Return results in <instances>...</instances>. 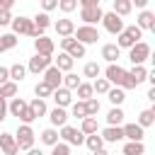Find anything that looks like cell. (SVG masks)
<instances>
[{
    "mask_svg": "<svg viewBox=\"0 0 155 155\" xmlns=\"http://www.w3.org/2000/svg\"><path fill=\"white\" fill-rule=\"evenodd\" d=\"M0 99H5V97H2V94H0Z\"/></svg>",
    "mask_w": 155,
    "mask_h": 155,
    "instance_id": "6f0895ef",
    "label": "cell"
},
{
    "mask_svg": "<svg viewBox=\"0 0 155 155\" xmlns=\"http://www.w3.org/2000/svg\"><path fill=\"white\" fill-rule=\"evenodd\" d=\"M24 109H27V102H24L22 97H15V99H12L10 104H7V111H10L12 116H17V119H19L22 114H24Z\"/></svg>",
    "mask_w": 155,
    "mask_h": 155,
    "instance_id": "4316f807",
    "label": "cell"
},
{
    "mask_svg": "<svg viewBox=\"0 0 155 155\" xmlns=\"http://www.w3.org/2000/svg\"><path fill=\"white\" fill-rule=\"evenodd\" d=\"M5 82H10V70L0 65V85H5Z\"/></svg>",
    "mask_w": 155,
    "mask_h": 155,
    "instance_id": "f907efd6",
    "label": "cell"
},
{
    "mask_svg": "<svg viewBox=\"0 0 155 155\" xmlns=\"http://www.w3.org/2000/svg\"><path fill=\"white\" fill-rule=\"evenodd\" d=\"M80 7L87 10V7H99V0H80Z\"/></svg>",
    "mask_w": 155,
    "mask_h": 155,
    "instance_id": "681fc988",
    "label": "cell"
},
{
    "mask_svg": "<svg viewBox=\"0 0 155 155\" xmlns=\"http://www.w3.org/2000/svg\"><path fill=\"white\" fill-rule=\"evenodd\" d=\"M61 48H63V53H68L73 61H75V58H85V46H82V44H78L73 36L61 39Z\"/></svg>",
    "mask_w": 155,
    "mask_h": 155,
    "instance_id": "52a82bcc",
    "label": "cell"
},
{
    "mask_svg": "<svg viewBox=\"0 0 155 155\" xmlns=\"http://www.w3.org/2000/svg\"><path fill=\"white\" fill-rule=\"evenodd\" d=\"M53 48H56V44H53V39H48L46 34L44 36H39V39H34V51H36V56H53Z\"/></svg>",
    "mask_w": 155,
    "mask_h": 155,
    "instance_id": "8fae6325",
    "label": "cell"
},
{
    "mask_svg": "<svg viewBox=\"0 0 155 155\" xmlns=\"http://www.w3.org/2000/svg\"><path fill=\"white\" fill-rule=\"evenodd\" d=\"M128 75H131L133 85L138 87L143 80H148V68H145V65H133V70H128Z\"/></svg>",
    "mask_w": 155,
    "mask_h": 155,
    "instance_id": "484cf974",
    "label": "cell"
},
{
    "mask_svg": "<svg viewBox=\"0 0 155 155\" xmlns=\"http://www.w3.org/2000/svg\"><path fill=\"white\" fill-rule=\"evenodd\" d=\"M99 138L107 140V143H119V140L124 138V131H121V126H107Z\"/></svg>",
    "mask_w": 155,
    "mask_h": 155,
    "instance_id": "ac0fdd59",
    "label": "cell"
},
{
    "mask_svg": "<svg viewBox=\"0 0 155 155\" xmlns=\"http://www.w3.org/2000/svg\"><path fill=\"white\" fill-rule=\"evenodd\" d=\"M58 7H61L63 12H73V10L78 7V0H61V2H58Z\"/></svg>",
    "mask_w": 155,
    "mask_h": 155,
    "instance_id": "bcb514c9",
    "label": "cell"
},
{
    "mask_svg": "<svg viewBox=\"0 0 155 155\" xmlns=\"http://www.w3.org/2000/svg\"><path fill=\"white\" fill-rule=\"evenodd\" d=\"M82 136H92V133H97V119H92V116H87V119H82L80 121V128H78Z\"/></svg>",
    "mask_w": 155,
    "mask_h": 155,
    "instance_id": "f546056e",
    "label": "cell"
},
{
    "mask_svg": "<svg viewBox=\"0 0 155 155\" xmlns=\"http://www.w3.org/2000/svg\"><path fill=\"white\" fill-rule=\"evenodd\" d=\"M41 82H46L51 90H58L61 85H63V73L56 68V65H48L46 70H44V80Z\"/></svg>",
    "mask_w": 155,
    "mask_h": 155,
    "instance_id": "30bf717a",
    "label": "cell"
},
{
    "mask_svg": "<svg viewBox=\"0 0 155 155\" xmlns=\"http://www.w3.org/2000/svg\"><path fill=\"white\" fill-rule=\"evenodd\" d=\"M109 85H116L119 90H133L136 85H133V80H131V75H128V70H124L121 65H116V63H111V65H107V78H104Z\"/></svg>",
    "mask_w": 155,
    "mask_h": 155,
    "instance_id": "6da1fadb",
    "label": "cell"
},
{
    "mask_svg": "<svg viewBox=\"0 0 155 155\" xmlns=\"http://www.w3.org/2000/svg\"><path fill=\"white\" fill-rule=\"evenodd\" d=\"M148 58H150V46H148L145 41H138L136 46L128 48V61H131L133 65H143Z\"/></svg>",
    "mask_w": 155,
    "mask_h": 155,
    "instance_id": "5b68a950",
    "label": "cell"
},
{
    "mask_svg": "<svg viewBox=\"0 0 155 155\" xmlns=\"http://www.w3.org/2000/svg\"><path fill=\"white\" fill-rule=\"evenodd\" d=\"M5 119H7V102L0 99V121H5Z\"/></svg>",
    "mask_w": 155,
    "mask_h": 155,
    "instance_id": "816d5d0a",
    "label": "cell"
},
{
    "mask_svg": "<svg viewBox=\"0 0 155 155\" xmlns=\"http://www.w3.org/2000/svg\"><path fill=\"white\" fill-rule=\"evenodd\" d=\"M73 63H75V61H73L68 53H63V51H61L58 58H56V68H58L61 73H70V70H73Z\"/></svg>",
    "mask_w": 155,
    "mask_h": 155,
    "instance_id": "d4e9b609",
    "label": "cell"
},
{
    "mask_svg": "<svg viewBox=\"0 0 155 155\" xmlns=\"http://www.w3.org/2000/svg\"><path fill=\"white\" fill-rule=\"evenodd\" d=\"M7 24H12V12L0 10V27H7Z\"/></svg>",
    "mask_w": 155,
    "mask_h": 155,
    "instance_id": "7dc6e473",
    "label": "cell"
},
{
    "mask_svg": "<svg viewBox=\"0 0 155 155\" xmlns=\"http://www.w3.org/2000/svg\"><path fill=\"white\" fill-rule=\"evenodd\" d=\"M102 17H104L102 7H87V10H80V19H82L87 27H94L97 22H102Z\"/></svg>",
    "mask_w": 155,
    "mask_h": 155,
    "instance_id": "5bb4252c",
    "label": "cell"
},
{
    "mask_svg": "<svg viewBox=\"0 0 155 155\" xmlns=\"http://www.w3.org/2000/svg\"><path fill=\"white\" fill-rule=\"evenodd\" d=\"M0 153L2 155H17L19 153L17 140H15V133H0Z\"/></svg>",
    "mask_w": 155,
    "mask_h": 155,
    "instance_id": "4fadbf2b",
    "label": "cell"
},
{
    "mask_svg": "<svg viewBox=\"0 0 155 155\" xmlns=\"http://www.w3.org/2000/svg\"><path fill=\"white\" fill-rule=\"evenodd\" d=\"M119 56H121V51H119V46L116 44H104L102 46V58L111 65V63H116L119 61Z\"/></svg>",
    "mask_w": 155,
    "mask_h": 155,
    "instance_id": "ffe728a7",
    "label": "cell"
},
{
    "mask_svg": "<svg viewBox=\"0 0 155 155\" xmlns=\"http://www.w3.org/2000/svg\"><path fill=\"white\" fill-rule=\"evenodd\" d=\"M124 116H126V114H124L121 107H111L109 114H107V124H109V126H121V124H124Z\"/></svg>",
    "mask_w": 155,
    "mask_h": 155,
    "instance_id": "cb8c5ba5",
    "label": "cell"
},
{
    "mask_svg": "<svg viewBox=\"0 0 155 155\" xmlns=\"http://www.w3.org/2000/svg\"><path fill=\"white\" fill-rule=\"evenodd\" d=\"M41 7H44V12L48 15L51 10H56V7H58V0H44V2H41Z\"/></svg>",
    "mask_w": 155,
    "mask_h": 155,
    "instance_id": "c3c4849f",
    "label": "cell"
},
{
    "mask_svg": "<svg viewBox=\"0 0 155 155\" xmlns=\"http://www.w3.org/2000/svg\"><path fill=\"white\" fill-rule=\"evenodd\" d=\"M0 53H2V46H0Z\"/></svg>",
    "mask_w": 155,
    "mask_h": 155,
    "instance_id": "680465c9",
    "label": "cell"
},
{
    "mask_svg": "<svg viewBox=\"0 0 155 155\" xmlns=\"http://www.w3.org/2000/svg\"><path fill=\"white\" fill-rule=\"evenodd\" d=\"M34 94H36V99H44V102H46V97H51V94H53V90H51L46 82H36Z\"/></svg>",
    "mask_w": 155,
    "mask_h": 155,
    "instance_id": "8d00e7d4",
    "label": "cell"
},
{
    "mask_svg": "<svg viewBox=\"0 0 155 155\" xmlns=\"http://www.w3.org/2000/svg\"><path fill=\"white\" fill-rule=\"evenodd\" d=\"M12 5H15V0H0V10H12Z\"/></svg>",
    "mask_w": 155,
    "mask_h": 155,
    "instance_id": "f5cc1de1",
    "label": "cell"
},
{
    "mask_svg": "<svg viewBox=\"0 0 155 155\" xmlns=\"http://www.w3.org/2000/svg\"><path fill=\"white\" fill-rule=\"evenodd\" d=\"M0 46H2V51L15 48V46H17V36H15V34H2V36H0Z\"/></svg>",
    "mask_w": 155,
    "mask_h": 155,
    "instance_id": "60d3db41",
    "label": "cell"
},
{
    "mask_svg": "<svg viewBox=\"0 0 155 155\" xmlns=\"http://www.w3.org/2000/svg\"><path fill=\"white\" fill-rule=\"evenodd\" d=\"M145 97H148V99H150V102H155V87H150V90H148V94H145Z\"/></svg>",
    "mask_w": 155,
    "mask_h": 155,
    "instance_id": "db71d44e",
    "label": "cell"
},
{
    "mask_svg": "<svg viewBox=\"0 0 155 155\" xmlns=\"http://www.w3.org/2000/svg\"><path fill=\"white\" fill-rule=\"evenodd\" d=\"M0 94H2L5 99H7V97H12V99H15V97H17V82H12V80H10V82L0 85Z\"/></svg>",
    "mask_w": 155,
    "mask_h": 155,
    "instance_id": "ab89813d",
    "label": "cell"
},
{
    "mask_svg": "<svg viewBox=\"0 0 155 155\" xmlns=\"http://www.w3.org/2000/svg\"><path fill=\"white\" fill-rule=\"evenodd\" d=\"M12 34H24V36H31V39H39V31L34 29V22L29 17H12Z\"/></svg>",
    "mask_w": 155,
    "mask_h": 155,
    "instance_id": "3957f363",
    "label": "cell"
},
{
    "mask_svg": "<svg viewBox=\"0 0 155 155\" xmlns=\"http://www.w3.org/2000/svg\"><path fill=\"white\" fill-rule=\"evenodd\" d=\"M41 143L53 148V145L58 143V131H56V128H46V131H41Z\"/></svg>",
    "mask_w": 155,
    "mask_h": 155,
    "instance_id": "d6a6232c",
    "label": "cell"
},
{
    "mask_svg": "<svg viewBox=\"0 0 155 155\" xmlns=\"http://www.w3.org/2000/svg\"><path fill=\"white\" fill-rule=\"evenodd\" d=\"M58 138H63V143L65 145H82L85 143V136L78 131V128H73V126H61V133H58Z\"/></svg>",
    "mask_w": 155,
    "mask_h": 155,
    "instance_id": "ba28073f",
    "label": "cell"
},
{
    "mask_svg": "<svg viewBox=\"0 0 155 155\" xmlns=\"http://www.w3.org/2000/svg\"><path fill=\"white\" fill-rule=\"evenodd\" d=\"M53 27H56V31H58V36H61V39H65V36H73V34H75V22H73V19H68V17L58 19Z\"/></svg>",
    "mask_w": 155,
    "mask_h": 155,
    "instance_id": "e0dca14e",
    "label": "cell"
},
{
    "mask_svg": "<svg viewBox=\"0 0 155 155\" xmlns=\"http://www.w3.org/2000/svg\"><path fill=\"white\" fill-rule=\"evenodd\" d=\"M73 116H75V119H80V121H82V119H87L85 102H75V104H73Z\"/></svg>",
    "mask_w": 155,
    "mask_h": 155,
    "instance_id": "ee69618b",
    "label": "cell"
},
{
    "mask_svg": "<svg viewBox=\"0 0 155 155\" xmlns=\"http://www.w3.org/2000/svg\"><path fill=\"white\" fill-rule=\"evenodd\" d=\"M80 82H82V80H80L75 73H65V75H63V85H61V87H65V90H78V85H80Z\"/></svg>",
    "mask_w": 155,
    "mask_h": 155,
    "instance_id": "836d02e7",
    "label": "cell"
},
{
    "mask_svg": "<svg viewBox=\"0 0 155 155\" xmlns=\"http://www.w3.org/2000/svg\"><path fill=\"white\" fill-rule=\"evenodd\" d=\"M107 94H109V102H111L114 107H121V104H124V99H126L124 90H119V87H111V90H109Z\"/></svg>",
    "mask_w": 155,
    "mask_h": 155,
    "instance_id": "d590c367",
    "label": "cell"
},
{
    "mask_svg": "<svg viewBox=\"0 0 155 155\" xmlns=\"http://www.w3.org/2000/svg\"><path fill=\"white\" fill-rule=\"evenodd\" d=\"M111 7H114L111 12H114L116 17H121V19H124V17H126V15L131 12L133 2H131V0H114V5H111Z\"/></svg>",
    "mask_w": 155,
    "mask_h": 155,
    "instance_id": "603a6c76",
    "label": "cell"
},
{
    "mask_svg": "<svg viewBox=\"0 0 155 155\" xmlns=\"http://www.w3.org/2000/svg\"><path fill=\"white\" fill-rule=\"evenodd\" d=\"M27 155H44L39 148H31V150H27Z\"/></svg>",
    "mask_w": 155,
    "mask_h": 155,
    "instance_id": "11a10c76",
    "label": "cell"
},
{
    "mask_svg": "<svg viewBox=\"0 0 155 155\" xmlns=\"http://www.w3.org/2000/svg\"><path fill=\"white\" fill-rule=\"evenodd\" d=\"M48 119H51V124H53V126H65V121H68V111L56 107V109H51V111H48Z\"/></svg>",
    "mask_w": 155,
    "mask_h": 155,
    "instance_id": "83f0119b",
    "label": "cell"
},
{
    "mask_svg": "<svg viewBox=\"0 0 155 155\" xmlns=\"http://www.w3.org/2000/svg\"><path fill=\"white\" fill-rule=\"evenodd\" d=\"M31 22H34V29L39 31V36H44V31H46V29L51 27V17H48L46 12H39V15H36V17L31 19Z\"/></svg>",
    "mask_w": 155,
    "mask_h": 155,
    "instance_id": "7402d4cb",
    "label": "cell"
},
{
    "mask_svg": "<svg viewBox=\"0 0 155 155\" xmlns=\"http://www.w3.org/2000/svg\"><path fill=\"white\" fill-rule=\"evenodd\" d=\"M51 61H53V58H48V56H36V53H34V56L29 58V63H27V70L34 73V75H39V73H44V70L51 65Z\"/></svg>",
    "mask_w": 155,
    "mask_h": 155,
    "instance_id": "7c38bea8",
    "label": "cell"
},
{
    "mask_svg": "<svg viewBox=\"0 0 155 155\" xmlns=\"http://www.w3.org/2000/svg\"><path fill=\"white\" fill-rule=\"evenodd\" d=\"M34 138H36V133H34V128L27 126V124H22V126L17 128V133H15V140H17V148H19V150H31V148H34Z\"/></svg>",
    "mask_w": 155,
    "mask_h": 155,
    "instance_id": "277c9868",
    "label": "cell"
},
{
    "mask_svg": "<svg viewBox=\"0 0 155 155\" xmlns=\"http://www.w3.org/2000/svg\"><path fill=\"white\" fill-rule=\"evenodd\" d=\"M97 39H99L97 27H87V24H82V27L75 29V41L82 44V46H87V44H97Z\"/></svg>",
    "mask_w": 155,
    "mask_h": 155,
    "instance_id": "8992f818",
    "label": "cell"
},
{
    "mask_svg": "<svg viewBox=\"0 0 155 155\" xmlns=\"http://www.w3.org/2000/svg\"><path fill=\"white\" fill-rule=\"evenodd\" d=\"M121 131H124V138H128V143H143L145 133L138 124H126V126H121Z\"/></svg>",
    "mask_w": 155,
    "mask_h": 155,
    "instance_id": "9a60e30c",
    "label": "cell"
},
{
    "mask_svg": "<svg viewBox=\"0 0 155 155\" xmlns=\"http://www.w3.org/2000/svg\"><path fill=\"white\" fill-rule=\"evenodd\" d=\"M140 36H143V31H140L136 24L124 27V31L116 36V46H119V51H121V48H131V46H136V44L140 41Z\"/></svg>",
    "mask_w": 155,
    "mask_h": 155,
    "instance_id": "7a4b0ae2",
    "label": "cell"
},
{
    "mask_svg": "<svg viewBox=\"0 0 155 155\" xmlns=\"http://www.w3.org/2000/svg\"><path fill=\"white\" fill-rule=\"evenodd\" d=\"M85 111H87V116H92V119H94V116H97V111H99V102H97L94 97H92V99H87V102H85Z\"/></svg>",
    "mask_w": 155,
    "mask_h": 155,
    "instance_id": "7bdbcfd3",
    "label": "cell"
},
{
    "mask_svg": "<svg viewBox=\"0 0 155 155\" xmlns=\"http://www.w3.org/2000/svg\"><path fill=\"white\" fill-rule=\"evenodd\" d=\"M92 155H109L107 150H97V153H92Z\"/></svg>",
    "mask_w": 155,
    "mask_h": 155,
    "instance_id": "9f6ffc18",
    "label": "cell"
},
{
    "mask_svg": "<svg viewBox=\"0 0 155 155\" xmlns=\"http://www.w3.org/2000/svg\"><path fill=\"white\" fill-rule=\"evenodd\" d=\"M124 155H145V145L143 143H126Z\"/></svg>",
    "mask_w": 155,
    "mask_h": 155,
    "instance_id": "74e56055",
    "label": "cell"
},
{
    "mask_svg": "<svg viewBox=\"0 0 155 155\" xmlns=\"http://www.w3.org/2000/svg\"><path fill=\"white\" fill-rule=\"evenodd\" d=\"M78 99H80V102L92 99V82H80V85H78Z\"/></svg>",
    "mask_w": 155,
    "mask_h": 155,
    "instance_id": "e575fe53",
    "label": "cell"
},
{
    "mask_svg": "<svg viewBox=\"0 0 155 155\" xmlns=\"http://www.w3.org/2000/svg\"><path fill=\"white\" fill-rule=\"evenodd\" d=\"M140 128H148V126H153L155 124V109H143L140 114H138V121H136Z\"/></svg>",
    "mask_w": 155,
    "mask_h": 155,
    "instance_id": "f1b7e54d",
    "label": "cell"
},
{
    "mask_svg": "<svg viewBox=\"0 0 155 155\" xmlns=\"http://www.w3.org/2000/svg\"><path fill=\"white\" fill-rule=\"evenodd\" d=\"M51 155H70V145H65V143H56V145L51 148Z\"/></svg>",
    "mask_w": 155,
    "mask_h": 155,
    "instance_id": "f6af8a7d",
    "label": "cell"
},
{
    "mask_svg": "<svg viewBox=\"0 0 155 155\" xmlns=\"http://www.w3.org/2000/svg\"><path fill=\"white\" fill-rule=\"evenodd\" d=\"M7 70H10V80H12V82H19V80H24V75H27V65H22V63L10 65Z\"/></svg>",
    "mask_w": 155,
    "mask_h": 155,
    "instance_id": "4dcf8cb0",
    "label": "cell"
},
{
    "mask_svg": "<svg viewBox=\"0 0 155 155\" xmlns=\"http://www.w3.org/2000/svg\"><path fill=\"white\" fill-rule=\"evenodd\" d=\"M27 107H29V111L34 114V119H41V116H46L48 114V107H46V102L44 99H31V102H27Z\"/></svg>",
    "mask_w": 155,
    "mask_h": 155,
    "instance_id": "44dd1931",
    "label": "cell"
},
{
    "mask_svg": "<svg viewBox=\"0 0 155 155\" xmlns=\"http://www.w3.org/2000/svg\"><path fill=\"white\" fill-rule=\"evenodd\" d=\"M85 145L92 150V153H97V150H104V140L99 138V133H92V136H85Z\"/></svg>",
    "mask_w": 155,
    "mask_h": 155,
    "instance_id": "1f68e13d",
    "label": "cell"
},
{
    "mask_svg": "<svg viewBox=\"0 0 155 155\" xmlns=\"http://www.w3.org/2000/svg\"><path fill=\"white\" fill-rule=\"evenodd\" d=\"M102 24H104V29H107L109 34H116V36H119V34L124 31V27H126V24H124V19H121V17H116L114 12H104Z\"/></svg>",
    "mask_w": 155,
    "mask_h": 155,
    "instance_id": "9c48e42d",
    "label": "cell"
},
{
    "mask_svg": "<svg viewBox=\"0 0 155 155\" xmlns=\"http://www.w3.org/2000/svg\"><path fill=\"white\" fill-rule=\"evenodd\" d=\"M136 27L143 31V29H155V15L153 12H148V10H143L140 15H138V19H136Z\"/></svg>",
    "mask_w": 155,
    "mask_h": 155,
    "instance_id": "d6986e66",
    "label": "cell"
},
{
    "mask_svg": "<svg viewBox=\"0 0 155 155\" xmlns=\"http://www.w3.org/2000/svg\"><path fill=\"white\" fill-rule=\"evenodd\" d=\"M53 102H56V107L58 109H65V107H70V102H73V94H70V90H65V87H58V90H53Z\"/></svg>",
    "mask_w": 155,
    "mask_h": 155,
    "instance_id": "2e32d148",
    "label": "cell"
},
{
    "mask_svg": "<svg viewBox=\"0 0 155 155\" xmlns=\"http://www.w3.org/2000/svg\"><path fill=\"white\" fill-rule=\"evenodd\" d=\"M82 75L85 78H99V65L97 63H85V68H82Z\"/></svg>",
    "mask_w": 155,
    "mask_h": 155,
    "instance_id": "b9f144b4",
    "label": "cell"
},
{
    "mask_svg": "<svg viewBox=\"0 0 155 155\" xmlns=\"http://www.w3.org/2000/svg\"><path fill=\"white\" fill-rule=\"evenodd\" d=\"M109 90H111V85H109L104 78H97V80L92 82V92H97V94H107Z\"/></svg>",
    "mask_w": 155,
    "mask_h": 155,
    "instance_id": "f35d334b",
    "label": "cell"
}]
</instances>
